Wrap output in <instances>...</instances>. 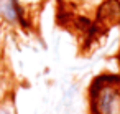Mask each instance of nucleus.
I'll list each match as a JSON object with an SVG mask.
<instances>
[{"mask_svg":"<svg viewBox=\"0 0 120 114\" xmlns=\"http://www.w3.org/2000/svg\"><path fill=\"white\" fill-rule=\"evenodd\" d=\"M99 23L115 25L120 23V0H107L99 7L97 12Z\"/></svg>","mask_w":120,"mask_h":114,"instance_id":"obj_2","label":"nucleus"},{"mask_svg":"<svg viewBox=\"0 0 120 114\" xmlns=\"http://www.w3.org/2000/svg\"><path fill=\"white\" fill-rule=\"evenodd\" d=\"M0 114H12V111L7 107H0Z\"/></svg>","mask_w":120,"mask_h":114,"instance_id":"obj_3","label":"nucleus"},{"mask_svg":"<svg viewBox=\"0 0 120 114\" xmlns=\"http://www.w3.org/2000/svg\"><path fill=\"white\" fill-rule=\"evenodd\" d=\"M90 102L94 114H120V78H97L90 88Z\"/></svg>","mask_w":120,"mask_h":114,"instance_id":"obj_1","label":"nucleus"}]
</instances>
